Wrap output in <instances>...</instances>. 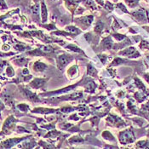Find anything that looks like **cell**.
<instances>
[{"mask_svg": "<svg viewBox=\"0 0 149 149\" xmlns=\"http://www.w3.org/2000/svg\"><path fill=\"white\" fill-rule=\"evenodd\" d=\"M81 95H82L81 93H74V94H72V95H68L66 99H67V100H75V99H77V98L81 97Z\"/></svg>", "mask_w": 149, "mask_h": 149, "instance_id": "13", "label": "cell"}, {"mask_svg": "<svg viewBox=\"0 0 149 149\" xmlns=\"http://www.w3.org/2000/svg\"><path fill=\"white\" fill-rule=\"evenodd\" d=\"M18 108H19L20 110L23 111V112H26L27 109H28V107L26 106V105H24V104H22V105H19V106H18Z\"/></svg>", "mask_w": 149, "mask_h": 149, "instance_id": "25", "label": "cell"}, {"mask_svg": "<svg viewBox=\"0 0 149 149\" xmlns=\"http://www.w3.org/2000/svg\"><path fill=\"white\" fill-rule=\"evenodd\" d=\"M120 55L128 56V57H137V56H139V53L133 47H130V48L126 49L125 50L120 52Z\"/></svg>", "mask_w": 149, "mask_h": 149, "instance_id": "2", "label": "cell"}, {"mask_svg": "<svg viewBox=\"0 0 149 149\" xmlns=\"http://www.w3.org/2000/svg\"><path fill=\"white\" fill-rule=\"evenodd\" d=\"M102 136H103V137L107 138V139H108V140H113V136H112L109 132H107V131H105Z\"/></svg>", "mask_w": 149, "mask_h": 149, "instance_id": "21", "label": "cell"}, {"mask_svg": "<svg viewBox=\"0 0 149 149\" xmlns=\"http://www.w3.org/2000/svg\"><path fill=\"white\" fill-rule=\"evenodd\" d=\"M119 140L122 143L124 144H127V143H130L134 141V136L133 133L130 130H126L124 131L120 134V137Z\"/></svg>", "mask_w": 149, "mask_h": 149, "instance_id": "1", "label": "cell"}, {"mask_svg": "<svg viewBox=\"0 0 149 149\" xmlns=\"http://www.w3.org/2000/svg\"><path fill=\"white\" fill-rule=\"evenodd\" d=\"M148 61H149V56H148Z\"/></svg>", "mask_w": 149, "mask_h": 149, "instance_id": "43", "label": "cell"}, {"mask_svg": "<svg viewBox=\"0 0 149 149\" xmlns=\"http://www.w3.org/2000/svg\"><path fill=\"white\" fill-rule=\"evenodd\" d=\"M3 49H5V50H8V46H3Z\"/></svg>", "mask_w": 149, "mask_h": 149, "instance_id": "40", "label": "cell"}, {"mask_svg": "<svg viewBox=\"0 0 149 149\" xmlns=\"http://www.w3.org/2000/svg\"><path fill=\"white\" fill-rule=\"evenodd\" d=\"M61 111L63 112V113H69V112H71V111H72V108H70V107H64V108H62L61 109Z\"/></svg>", "mask_w": 149, "mask_h": 149, "instance_id": "32", "label": "cell"}, {"mask_svg": "<svg viewBox=\"0 0 149 149\" xmlns=\"http://www.w3.org/2000/svg\"><path fill=\"white\" fill-rule=\"evenodd\" d=\"M34 69L36 71H39V72H42L46 68L45 64L42 63V62H36L34 64Z\"/></svg>", "mask_w": 149, "mask_h": 149, "instance_id": "9", "label": "cell"}, {"mask_svg": "<svg viewBox=\"0 0 149 149\" xmlns=\"http://www.w3.org/2000/svg\"><path fill=\"white\" fill-rule=\"evenodd\" d=\"M49 1H51V2H53V1H56V0H49Z\"/></svg>", "mask_w": 149, "mask_h": 149, "instance_id": "42", "label": "cell"}, {"mask_svg": "<svg viewBox=\"0 0 149 149\" xmlns=\"http://www.w3.org/2000/svg\"><path fill=\"white\" fill-rule=\"evenodd\" d=\"M68 49L72 50V51H75V52H82L80 49H79V48H77V47H75V46L73 45H68Z\"/></svg>", "mask_w": 149, "mask_h": 149, "instance_id": "20", "label": "cell"}, {"mask_svg": "<svg viewBox=\"0 0 149 149\" xmlns=\"http://www.w3.org/2000/svg\"><path fill=\"white\" fill-rule=\"evenodd\" d=\"M67 29H68V31H69L71 33H73V34H78L79 33V31L76 27H73V26H68Z\"/></svg>", "mask_w": 149, "mask_h": 149, "instance_id": "17", "label": "cell"}, {"mask_svg": "<svg viewBox=\"0 0 149 149\" xmlns=\"http://www.w3.org/2000/svg\"><path fill=\"white\" fill-rule=\"evenodd\" d=\"M23 73H24V74H28V73H29V72H28V70L25 69V70L23 71Z\"/></svg>", "mask_w": 149, "mask_h": 149, "instance_id": "38", "label": "cell"}, {"mask_svg": "<svg viewBox=\"0 0 149 149\" xmlns=\"http://www.w3.org/2000/svg\"><path fill=\"white\" fill-rule=\"evenodd\" d=\"M141 47L142 48V49H145V48H149V45L147 43V42H145V41H142L141 42Z\"/></svg>", "mask_w": 149, "mask_h": 149, "instance_id": "31", "label": "cell"}, {"mask_svg": "<svg viewBox=\"0 0 149 149\" xmlns=\"http://www.w3.org/2000/svg\"><path fill=\"white\" fill-rule=\"evenodd\" d=\"M125 1H126L127 4L131 8L135 7L138 3V0H125Z\"/></svg>", "mask_w": 149, "mask_h": 149, "instance_id": "15", "label": "cell"}, {"mask_svg": "<svg viewBox=\"0 0 149 149\" xmlns=\"http://www.w3.org/2000/svg\"><path fill=\"white\" fill-rule=\"evenodd\" d=\"M146 79H147V80L149 82V76H148H148H146Z\"/></svg>", "mask_w": 149, "mask_h": 149, "instance_id": "41", "label": "cell"}, {"mask_svg": "<svg viewBox=\"0 0 149 149\" xmlns=\"http://www.w3.org/2000/svg\"><path fill=\"white\" fill-rule=\"evenodd\" d=\"M45 79H35L32 82V84H31V86L32 87H33L35 89H38V88H39V87H41L44 84H45Z\"/></svg>", "mask_w": 149, "mask_h": 149, "instance_id": "7", "label": "cell"}, {"mask_svg": "<svg viewBox=\"0 0 149 149\" xmlns=\"http://www.w3.org/2000/svg\"><path fill=\"white\" fill-rule=\"evenodd\" d=\"M95 85L93 82H89L86 84V89L88 90V91H92L95 89Z\"/></svg>", "mask_w": 149, "mask_h": 149, "instance_id": "19", "label": "cell"}, {"mask_svg": "<svg viewBox=\"0 0 149 149\" xmlns=\"http://www.w3.org/2000/svg\"><path fill=\"white\" fill-rule=\"evenodd\" d=\"M88 72H89V74H91V75H94V74H95V70L92 67H89V70H88Z\"/></svg>", "mask_w": 149, "mask_h": 149, "instance_id": "30", "label": "cell"}, {"mask_svg": "<svg viewBox=\"0 0 149 149\" xmlns=\"http://www.w3.org/2000/svg\"><path fill=\"white\" fill-rule=\"evenodd\" d=\"M122 61H122L121 59H119V58H117V59H115L114 61H113V63L111 64V66H117V65L120 64Z\"/></svg>", "mask_w": 149, "mask_h": 149, "instance_id": "24", "label": "cell"}, {"mask_svg": "<svg viewBox=\"0 0 149 149\" xmlns=\"http://www.w3.org/2000/svg\"><path fill=\"white\" fill-rule=\"evenodd\" d=\"M23 91L25 93V95L30 100V101H33V102H38L39 100L38 99V97L35 95L34 94H33L32 92H30L27 90H23Z\"/></svg>", "mask_w": 149, "mask_h": 149, "instance_id": "6", "label": "cell"}, {"mask_svg": "<svg viewBox=\"0 0 149 149\" xmlns=\"http://www.w3.org/2000/svg\"><path fill=\"white\" fill-rule=\"evenodd\" d=\"M113 37H114L115 38L117 39V40H122V39H124L125 37V36H123V35H120V34H114L113 35Z\"/></svg>", "mask_w": 149, "mask_h": 149, "instance_id": "29", "label": "cell"}, {"mask_svg": "<svg viewBox=\"0 0 149 149\" xmlns=\"http://www.w3.org/2000/svg\"><path fill=\"white\" fill-rule=\"evenodd\" d=\"M148 136H149V132H148Z\"/></svg>", "mask_w": 149, "mask_h": 149, "instance_id": "45", "label": "cell"}, {"mask_svg": "<svg viewBox=\"0 0 149 149\" xmlns=\"http://www.w3.org/2000/svg\"><path fill=\"white\" fill-rule=\"evenodd\" d=\"M105 8H106L107 10H113V4H112V3H110L109 2H107Z\"/></svg>", "mask_w": 149, "mask_h": 149, "instance_id": "26", "label": "cell"}, {"mask_svg": "<svg viewBox=\"0 0 149 149\" xmlns=\"http://www.w3.org/2000/svg\"><path fill=\"white\" fill-rule=\"evenodd\" d=\"M15 62L17 64H19L20 66H22V65H25L26 63V61L25 59H18V60L15 61Z\"/></svg>", "mask_w": 149, "mask_h": 149, "instance_id": "23", "label": "cell"}, {"mask_svg": "<svg viewBox=\"0 0 149 149\" xmlns=\"http://www.w3.org/2000/svg\"><path fill=\"white\" fill-rule=\"evenodd\" d=\"M99 57L102 60V61L103 63H105V61H106V60H107V56H100Z\"/></svg>", "mask_w": 149, "mask_h": 149, "instance_id": "35", "label": "cell"}, {"mask_svg": "<svg viewBox=\"0 0 149 149\" xmlns=\"http://www.w3.org/2000/svg\"><path fill=\"white\" fill-rule=\"evenodd\" d=\"M40 50H42V51H44V52H45V53H50V52H52L54 49H53L51 47H49V46H42L41 49H40Z\"/></svg>", "mask_w": 149, "mask_h": 149, "instance_id": "16", "label": "cell"}, {"mask_svg": "<svg viewBox=\"0 0 149 149\" xmlns=\"http://www.w3.org/2000/svg\"><path fill=\"white\" fill-rule=\"evenodd\" d=\"M133 15H134L136 19L140 20V21H144V20L146 19L145 12H144V10H139L137 11L134 12V13H133Z\"/></svg>", "mask_w": 149, "mask_h": 149, "instance_id": "5", "label": "cell"}, {"mask_svg": "<svg viewBox=\"0 0 149 149\" xmlns=\"http://www.w3.org/2000/svg\"><path fill=\"white\" fill-rule=\"evenodd\" d=\"M15 48H16L17 49H19V50H24V49H25V47L22 45H16L15 46Z\"/></svg>", "mask_w": 149, "mask_h": 149, "instance_id": "36", "label": "cell"}, {"mask_svg": "<svg viewBox=\"0 0 149 149\" xmlns=\"http://www.w3.org/2000/svg\"><path fill=\"white\" fill-rule=\"evenodd\" d=\"M41 15H42V21H43V22H46L48 12H47V8H46V5L44 1L41 2Z\"/></svg>", "mask_w": 149, "mask_h": 149, "instance_id": "4", "label": "cell"}, {"mask_svg": "<svg viewBox=\"0 0 149 149\" xmlns=\"http://www.w3.org/2000/svg\"><path fill=\"white\" fill-rule=\"evenodd\" d=\"M96 1H97L100 4H102V5L103 4V0H96Z\"/></svg>", "mask_w": 149, "mask_h": 149, "instance_id": "39", "label": "cell"}, {"mask_svg": "<svg viewBox=\"0 0 149 149\" xmlns=\"http://www.w3.org/2000/svg\"><path fill=\"white\" fill-rule=\"evenodd\" d=\"M103 28V24L102 22H98L97 25L95 26V33H101V31L102 30Z\"/></svg>", "mask_w": 149, "mask_h": 149, "instance_id": "18", "label": "cell"}, {"mask_svg": "<svg viewBox=\"0 0 149 149\" xmlns=\"http://www.w3.org/2000/svg\"><path fill=\"white\" fill-rule=\"evenodd\" d=\"M34 2H37V0H34Z\"/></svg>", "mask_w": 149, "mask_h": 149, "instance_id": "44", "label": "cell"}, {"mask_svg": "<svg viewBox=\"0 0 149 149\" xmlns=\"http://www.w3.org/2000/svg\"><path fill=\"white\" fill-rule=\"evenodd\" d=\"M7 74H8L9 76H12V75L14 74V72H13V70H12L10 68H9L7 69Z\"/></svg>", "mask_w": 149, "mask_h": 149, "instance_id": "34", "label": "cell"}, {"mask_svg": "<svg viewBox=\"0 0 149 149\" xmlns=\"http://www.w3.org/2000/svg\"><path fill=\"white\" fill-rule=\"evenodd\" d=\"M118 7H119V8H120V9H121V10H122L123 11L128 12V10H127L126 9H125V6H124L123 4H121V3H118Z\"/></svg>", "mask_w": 149, "mask_h": 149, "instance_id": "33", "label": "cell"}, {"mask_svg": "<svg viewBox=\"0 0 149 149\" xmlns=\"http://www.w3.org/2000/svg\"><path fill=\"white\" fill-rule=\"evenodd\" d=\"M104 47L105 48H107V49H111L112 47H113V42H112V40H111V38H107V39H105L104 40Z\"/></svg>", "mask_w": 149, "mask_h": 149, "instance_id": "11", "label": "cell"}, {"mask_svg": "<svg viewBox=\"0 0 149 149\" xmlns=\"http://www.w3.org/2000/svg\"><path fill=\"white\" fill-rule=\"evenodd\" d=\"M4 101H5V102H6V103L11 104L12 102L11 97H10V95H5V97H4Z\"/></svg>", "mask_w": 149, "mask_h": 149, "instance_id": "28", "label": "cell"}, {"mask_svg": "<svg viewBox=\"0 0 149 149\" xmlns=\"http://www.w3.org/2000/svg\"><path fill=\"white\" fill-rule=\"evenodd\" d=\"M71 58L68 56H65V55H62V56H60L58 58V61H59V65L61 66V68H63L65 66H67L69 63Z\"/></svg>", "mask_w": 149, "mask_h": 149, "instance_id": "3", "label": "cell"}, {"mask_svg": "<svg viewBox=\"0 0 149 149\" xmlns=\"http://www.w3.org/2000/svg\"><path fill=\"white\" fill-rule=\"evenodd\" d=\"M14 122H15V118H14L13 117H10V118L5 121V123H4V130H5V129H10V128L13 125Z\"/></svg>", "mask_w": 149, "mask_h": 149, "instance_id": "10", "label": "cell"}, {"mask_svg": "<svg viewBox=\"0 0 149 149\" xmlns=\"http://www.w3.org/2000/svg\"><path fill=\"white\" fill-rule=\"evenodd\" d=\"M1 1H2V2H1V3H2V6H1V8H2V10H3V9H6L7 7H6V4L4 5V3H3V0H1Z\"/></svg>", "mask_w": 149, "mask_h": 149, "instance_id": "37", "label": "cell"}, {"mask_svg": "<svg viewBox=\"0 0 149 149\" xmlns=\"http://www.w3.org/2000/svg\"><path fill=\"white\" fill-rule=\"evenodd\" d=\"M138 148H146L147 147V141H140L137 143Z\"/></svg>", "mask_w": 149, "mask_h": 149, "instance_id": "27", "label": "cell"}, {"mask_svg": "<svg viewBox=\"0 0 149 149\" xmlns=\"http://www.w3.org/2000/svg\"><path fill=\"white\" fill-rule=\"evenodd\" d=\"M80 21L81 24H83V25H84V26H90L91 24L92 21H93V16H87V17H84V18H82L79 20Z\"/></svg>", "mask_w": 149, "mask_h": 149, "instance_id": "8", "label": "cell"}, {"mask_svg": "<svg viewBox=\"0 0 149 149\" xmlns=\"http://www.w3.org/2000/svg\"><path fill=\"white\" fill-rule=\"evenodd\" d=\"M35 113H52L54 112V110H51V109H42V108H38V109H36L34 111Z\"/></svg>", "mask_w": 149, "mask_h": 149, "instance_id": "14", "label": "cell"}, {"mask_svg": "<svg viewBox=\"0 0 149 149\" xmlns=\"http://www.w3.org/2000/svg\"><path fill=\"white\" fill-rule=\"evenodd\" d=\"M81 141H83V140L81 138H78L77 136L70 140V142H73V143H79Z\"/></svg>", "mask_w": 149, "mask_h": 149, "instance_id": "22", "label": "cell"}, {"mask_svg": "<svg viewBox=\"0 0 149 149\" xmlns=\"http://www.w3.org/2000/svg\"><path fill=\"white\" fill-rule=\"evenodd\" d=\"M32 14L34 15V16H38V15H39V4H35L34 6L33 7V9H32Z\"/></svg>", "mask_w": 149, "mask_h": 149, "instance_id": "12", "label": "cell"}]
</instances>
